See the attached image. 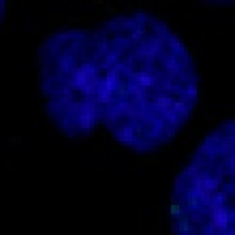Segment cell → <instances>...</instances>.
Returning <instances> with one entry per match:
<instances>
[{
	"label": "cell",
	"instance_id": "obj_1",
	"mask_svg": "<svg viewBox=\"0 0 235 235\" xmlns=\"http://www.w3.org/2000/svg\"><path fill=\"white\" fill-rule=\"evenodd\" d=\"M101 123L126 148L148 153L186 125L199 73L184 41L146 11L119 13L93 29Z\"/></svg>",
	"mask_w": 235,
	"mask_h": 235
},
{
	"label": "cell",
	"instance_id": "obj_2",
	"mask_svg": "<svg viewBox=\"0 0 235 235\" xmlns=\"http://www.w3.org/2000/svg\"><path fill=\"white\" fill-rule=\"evenodd\" d=\"M173 235H235V116L210 131L176 176Z\"/></svg>",
	"mask_w": 235,
	"mask_h": 235
},
{
	"label": "cell",
	"instance_id": "obj_3",
	"mask_svg": "<svg viewBox=\"0 0 235 235\" xmlns=\"http://www.w3.org/2000/svg\"><path fill=\"white\" fill-rule=\"evenodd\" d=\"M37 61L48 117L71 138L88 136L101 123L93 30L54 32L39 46Z\"/></svg>",
	"mask_w": 235,
	"mask_h": 235
}]
</instances>
